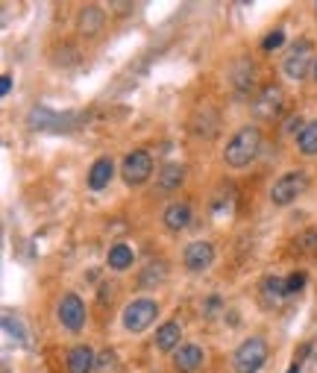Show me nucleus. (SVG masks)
<instances>
[{
  "mask_svg": "<svg viewBox=\"0 0 317 373\" xmlns=\"http://www.w3.org/2000/svg\"><path fill=\"white\" fill-rule=\"evenodd\" d=\"M259 150H261V129L259 126H241L238 133L226 141L224 162H226L229 168L241 171V168L250 165V162H256Z\"/></svg>",
  "mask_w": 317,
  "mask_h": 373,
  "instance_id": "f257e3e1",
  "label": "nucleus"
},
{
  "mask_svg": "<svg viewBox=\"0 0 317 373\" xmlns=\"http://www.w3.org/2000/svg\"><path fill=\"white\" fill-rule=\"evenodd\" d=\"M27 126L32 133H68V129L77 126V118L68 115V112H53L47 106H36L30 112Z\"/></svg>",
  "mask_w": 317,
  "mask_h": 373,
  "instance_id": "f03ea898",
  "label": "nucleus"
},
{
  "mask_svg": "<svg viewBox=\"0 0 317 373\" xmlns=\"http://www.w3.org/2000/svg\"><path fill=\"white\" fill-rule=\"evenodd\" d=\"M264 362H268V344H264V338H259V335L244 338L235 350V359H232L235 373H259Z\"/></svg>",
  "mask_w": 317,
  "mask_h": 373,
  "instance_id": "7ed1b4c3",
  "label": "nucleus"
},
{
  "mask_svg": "<svg viewBox=\"0 0 317 373\" xmlns=\"http://www.w3.org/2000/svg\"><path fill=\"white\" fill-rule=\"evenodd\" d=\"M156 318H159V303L150 300V297H138V300L127 303L121 320H124V329L127 332H144Z\"/></svg>",
  "mask_w": 317,
  "mask_h": 373,
  "instance_id": "20e7f679",
  "label": "nucleus"
},
{
  "mask_svg": "<svg viewBox=\"0 0 317 373\" xmlns=\"http://www.w3.org/2000/svg\"><path fill=\"white\" fill-rule=\"evenodd\" d=\"M314 53H311V44L303 39V41H297L291 51L285 53V59H282V71H285L288 79H306L309 71H314Z\"/></svg>",
  "mask_w": 317,
  "mask_h": 373,
  "instance_id": "39448f33",
  "label": "nucleus"
},
{
  "mask_svg": "<svg viewBox=\"0 0 317 373\" xmlns=\"http://www.w3.org/2000/svg\"><path fill=\"white\" fill-rule=\"evenodd\" d=\"M306 180H309V176H306L303 171H288V174H282L279 180L273 183V188H271L273 206H288V203H294L299 194H303Z\"/></svg>",
  "mask_w": 317,
  "mask_h": 373,
  "instance_id": "423d86ee",
  "label": "nucleus"
},
{
  "mask_svg": "<svg viewBox=\"0 0 317 373\" xmlns=\"http://www.w3.org/2000/svg\"><path fill=\"white\" fill-rule=\"evenodd\" d=\"M150 174H153V156L147 150H132L127 153L124 165H121V176L127 185H141L150 180Z\"/></svg>",
  "mask_w": 317,
  "mask_h": 373,
  "instance_id": "0eeeda50",
  "label": "nucleus"
},
{
  "mask_svg": "<svg viewBox=\"0 0 317 373\" xmlns=\"http://www.w3.org/2000/svg\"><path fill=\"white\" fill-rule=\"evenodd\" d=\"M86 303H82L77 294H65L59 300V323L68 332H79L82 327H86Z\"/></svg>",
  "mask_w": 317,
  "mask_h": 373,
  "instance_id": "6e6552de",
  "label": "nucleus"
},
{
  "mask_svg": "<svg viewBox=\"0 0 317 373\" xmlns=\"http://www.w3.org/2000/svg\"><path fill=\"white\" fill-rule=\"evenodd\" d=\"M182 262H186V268L191 273H203L214 262V247L209 241H191L186 247V253H182Z\"/></svg>",
  "mask_w": 317,
  "mask_h": 373,
  "instance_id": "1a4fd4ad",
  "label": "nucleus"
},
{
  "mask_svg": "<svg viewBox=\"0 0 317 373\" xmlns=\"http://www.w3.org/2000/svg\"><path fill=\"white\" fill-rule=\"evenodd\" d=\"M282 103H285V94H282V89L268 86V89H261V94L256 97L253 112H256V118H276L279 112H282Z\"/></svg>",
  "mask_w": 317,
  "mask_h": 373,
  "instance_id": "9d476101",
  "label": "nucleus"
},
{
  "mask_svg": "<svg viewBox=\"0 0 317 373\" xmlns=\"http://www.w3.org/2000/svg\"><path fill=\"white\" fill-rule=\"evenodd\" d=\"M259 297H261V303L268 306V309H279V306L285 303V297H288L285 280H282V277H273V273H271V277H264Z\"/></svg>",
  "mask_w": 317,
  "mask_h": 373,
  "instance_id": "9b49d317",
  "label": "nucleus"
},
{
  "mask_svg": "<svg viewBox=\"0 0 317 373\" xmlns=\"http://www.w3.org/2000/svg\"><path fill=\"white\" fill-rule=\"evenodd\" d=\"M200 365H203V347L200 344H182L174 353V367L179 373H197Z\"/></svg>",
  "mask_w": 317,
  "mask_h": 373,
  "instance_id": "f8f14e48",
  "label": "nucleus"
},
{
  "mask_svg": "<svg viewBox=\"0 0 317 373\" xmlns=\"http://www.w3.org/2000/svg\"><path fill=\"white\" fill-rule=\"evenodd\" d=\"M182 327H179V323L176 320H168V323H162V327L156 329V350L159 353H176L182 344Z\"/></svg>",
  "mask_w": 317,
  "mask_h": 373,
  "instance_id": "ddd939ff",
  "label": "nucleus"
},
{
  "mask_svg": "<svg viewBox=\"0 0 317 373\" xmlns=\"http://www.w3.org/2000/svg\"><path fill=\"white\" fill-rule=\"evenodd\" d=\"M68 373H91L94 370V350L89 344H77L68 350V359H65Z\"/></svg>",
  "mask_w": 317,
  "mask_h": 373,
  "instance_id": "4468645a",
  "label": "nucleus"
},
{
  "mask_svg": "<svg viewBox=\"0 0 317 373\" xmlns=\"http://www.w3.org/2000/svg\"><path fill=\"white\" fill-rule=\"evenodd\" d=\"M112 176H115V162L109 156H100L91 165V171H89V188L91 191H103L112 183Z\"/></svg>",
  "mask_w": 317,
  "mask_h": 373,
  "instance_id": "2eb2a0df",
  "label": "nucleus"
},
{
  "mask_svg": "<svg viewBox=\"0 0 317 373\" xmlns=\"http://www.w3.org/2000/svg\"><path fill=\"white\" fill-rule=\"evenodd\" d=\"M103 24H106V12L100 9V6H82L79 9L77 27H79L82 36H97V32L103 30Z\"/></svg>",
  "mask_w": 317,
  "mask_h": 373,
  "instance_id": "dca6fc26",
  "label": "nucleus"
},
{
  "mask_svg": "<svg viewBox=\"0 0 317 373\" xmlns=\"http://www.w3.org/2000/svg\"><path fill=\"white\" fill-rule=\"evenodd\" d=\"M162 221H164V226H168L171 233L186 230L188 221H191V206H188V203H171L168 209H164Z\"/></svg>",
  "mask_w": 317,
  "mask_h": 373,
  "instance_id": "f3484780",
  "label": "nucleus"
},
{
  "mask_svg": "<svg viewBox=\"0 0 317 373\" xmlns=\"http://www.w3.org/2000/svg\"><path fill=\"white\" fill-rule=\"evenodd\" d=\"M132 259H136V253H132L129 244H112L109 247V256H106V265L112 270H127L132 265Z\"/></svg>",
  "mask_w": 317,
  "mask_h": 373,
  "instance_id": "a211bd4d",
  "label": "nucleus"
},
{
  "mask_svg": "<svg viewBox=\"0 0 317 373\" xmlns=\"http://www.w3.org/2000/svg\"><path fill=\"white\" fill-rule=\"evenodd\" d=\"M182 180H186V171H182V165H176V162H171V165H164L162 174H159V188L162 191H176L182 185Z\"/></svg>",
  "mask_w": 317,
  "mask_h": 373,
  "instance_id": "6ab92c4d",
  "label": "nucleus"
},
{
  "mask_svg": "<svg viewBox=\"0 0 317 373\" xmlns=\"http://www.w3.org/2000/svg\"><path fill=\"white\" fill-rule=\"evenodd\" d=\"M297 148L306 156H317V121H309L303 126V133L297 136Z\"/></svg>",
  "mask_w": 317,
  "mask_h": 373,
  "instance_id": "aec40b11",
  "label": "nucleus"
},
{
  "mask_svg": "<svg viewBox=\"0 0 317 373\" xmlns=\"http://www.w3.org/2000/svg\"><path fill=\"white\" fill-rule=\"evenodd\" d=\"M164 277H168V265H164L162 259H159V262H150V265L141 270V280H138V282H141L144 288H150V285H159Z\"/></svg>",
  "mask_w": 317,
  "mask_h": 373,
  "instance_id": "412c9836",
  "label": "nucleus"
},
{
  "mask_svg": "<svg viewBox=\"0 0 317 373\" xmlns=\"http://www.w3.org/2000/svg\"><path fill=\"white\" fill-rule=\"evenodd\" d=\"M306 282H309V277H306V270H294L291 277L285 280V288H288V297H294V294H299V291L306 288Z\"/></svg>",
  "mask_w": 317,
  "mask_h": 373,
  "instance_id": "4be33fe9",
  "label": "nucleus"
},
{
  "mask_svg": "<svg viewBox=\"0 0 317 373\" xmlns=\"http://www.w3.org/2000/svg\"><path fill=\"white\" fill-rule=\"evenodd\" d=\"M282 44H285V32H282V30H273V32H268V36H264V41H261V47H264V51H279Z\"/></svg>",
  "mask_w": 317,
  "mask_h": 373,
  "instance_id": "5701e85b",
  "label": "nucleus"
},
{
  "mask_svg": "<svg viewBox=\"0 0 317 373\" xmlns=\"http://www.w3.org/2000/svg\"><path fill=\"white\" fill-rule=\"evenodd\" d=\"M297 247L303 250L306 256H314V253H317V233H306V235H299V238H297Z\"/></svg>",
  "mask_w": 317,
  "mask_h": 373,
  "instance_id": "b1692460",
  "label": "nucleus"
},
{
  "mask_svg": "<svg viewBox=\"0 0 317 373\" xmlns=\"http://www.w3.org/2000/svg\"><path fill=\"white\" fill-rule=\"evenodd\" d=\"M9 91H12V77H9V74H4V77H0V94L6 97Z\"/></svg>",
  "mask_w": 317,
  "mask_h": 373,
  "instance_id": "393cba45",
  "label": "nucleus"
},
{
  "mask_svg": "<svg viewBox=\"0 0 317 373\" xmlns=\"http://www.w3.org/2000/svg\"><path fill=\"white\" fill-rule=\"evenodd\" d=\"M218 306H221V297L214 294V297H209V303H206V312H214V309H218Z\"/></svg>",
  "mask_w": 317,
  "mask_h": 373,
  "instance_id": "a878e982",
  "label": "nucleus"
},
{
  "mask_svg": "<svg viewBox=\"0 0 317 373\" xmlns=\"http://www.w3.org/2000/svg\"><path fill=\"white\" fill-rule=\"evenodd\" d=\"M288 373H299V362H291V367H288Z\"/></svg>",
  "mask_w": 317,
  "mask_h": 373,
  "instance_id": "bb28decb",
  "label": "nucleus"
},
{
  "mask_svg": "<svg viewBox=\"0 0 317 373\" xmlns=\"http://www.w3.org/2000/svg\"><path fill=\"white\" fill-rule=\"evenodd\" d=\"M311 74H314V79H317V59H314V71H311Z\"/></svg>",
  "mask_w": 317,
  "mask_h": 373,
  "instance_id": "cd10ccee",
  "label": "nucleus"
}]
</instances>
